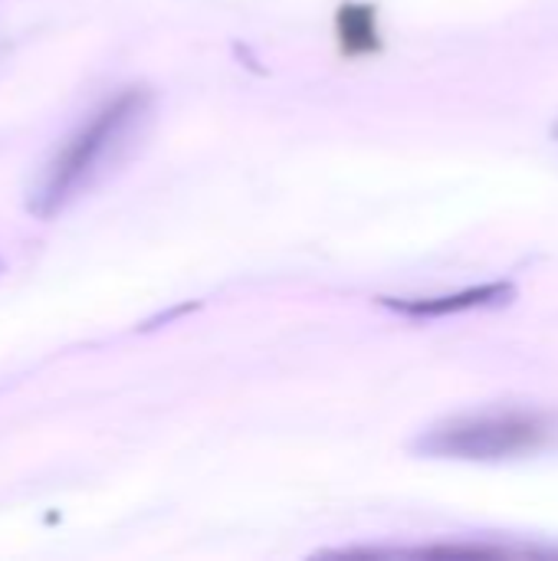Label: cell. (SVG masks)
<instances>
[{"mask_svg": "<svg viewBox=\"0 0 558 561\" xmlns=\"http://www.w3.org/2000/svg\"><path fill=\"white\" fill-rule=\"evenodd\" d=\"M513 296H516L513 283H487V286H474V289L451 293V296H418V299L382 296L378 302L401 316H411V319H444V316H457V312H470V309L503 306Z\"/></svg>", "mask_w": 558, "mask_h": 561, "instance_id": "cell-3", "label": "cell"}, {"mask_svg": "<svg viewBox=\"0 0 558 561\" xmlns=\"http://www.w3.org/2000/svg\"><path fill=\"white\" fill-rule=\"evenodd\" d=\"M553 138H556V141H558V122H556V125H553Z\"/></svg>", "mask_w": 558, "mask_h": 561, "instance_id": "cell-5", "label": "cell"}, {"mask_svg": "<svg viewBox=\"0 0 558 561\" xmlns=\"http://www.w3.org/2000/svg\"><path fill=\"white\" fill-rule=\"evenodd\" d=\"M151 102L155 99L145 85H128L105 99L43 164L26 194V210L49 220L99 184L102 174H109L138 141L151 118Z\"/></svg>", "mask_w": 558, "mask_h": 561, "instance_id": "cell-1", "label": "cell"}, {"mask_svg": "<svg viewBox=\"0 0 558 561\" xmlns=\"http://www.w3.org/2000/svg\"><path fill=\"white\" fill-rule=\"evenodd\" d=\"M558 444V417L539 408H483L447 417L414 444L421 457L497 463L533 457Z\"/></svg>", "mask_w": 558, "mask_h": 561, "instance_id": "cell-2", "label": "cell"}, {"mask_svg": "<svg viewBox=\"0 0 558 561\" xmlns=\"http://www.w3.org/2000/svg\"><path fill=\"white\" fill-rule=\"evenodd\" d=\"M335 36L345 56H365L382 46V30L375 7L365 3H345L335 13Z\"/></svg>", "mask_w": 558, "mask_h": 561, "instance_id": "cell-4", "label": "cell"}]
</instances>
